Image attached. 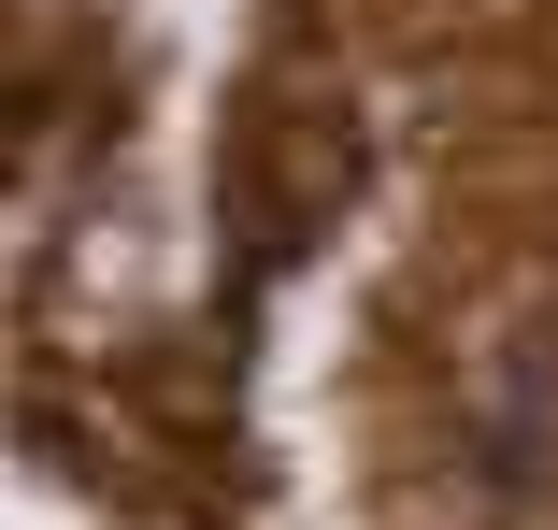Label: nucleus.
<instances>
[{"mask_svg": "<svg viewBox=\"0 0 558 530\" xmlns=\"http://www.w3.org/2000/svg\"><path fill=\"white\" fill-rule=\"evenodd\" d=\"M544 473H558V330H515L473 387V487L501 516H530Z\"/></svg>", "mask_w": 558, "mask_h": 530, "instance_id": "1", "label": "nucleus"}]
</instances>
